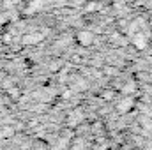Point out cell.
<instances>
[{"label":"cell","mask_w":152,"mask_h":150,"mask_svg":"<svg viewBox=\"0 0 152 150\" xmlns=\"http://www.w3.org/2000/svg\"><path fill=\"white\" fill-rule=\"evenodd\" d=\"M136 46H138V48H143V46H145V41H143L142 37H138L136 39Z\"/></svg>","instance_id":"1"},{"label":"cell","mask_w":152,"mask_h":150,"mask_svg":"<svg viewBox=\"0 0 152 150\" xmlns=\"http://www.w3.org/2000/svg\"><path fill=\"white\" fill-rule=\"evenodd\" d=\"M80 39H81L83 42H87V41H90V36H87V34H81V36H80Z\"/></svg>","instance_id":"2"}]
</instances>
